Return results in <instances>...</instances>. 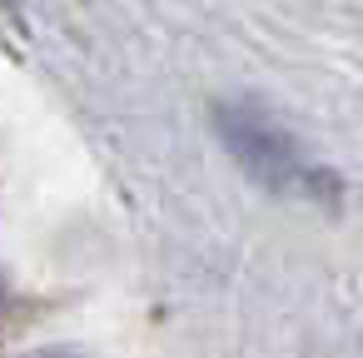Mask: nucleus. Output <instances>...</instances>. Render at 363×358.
Wrapping results in <instances>:
<instances>
[{
    "label": "nucleus",
    "instance_id": "1",
    "mask_svg": "<svg viewBox=\"0 0 363 358\" xmlns=\"http://www.w3.org/2000/svg\"><path fill=\"white\" fill-rule=\"evenodd\" d=\"M214 130L224 140V150L234 155V164L264 184L279 199H298L313 209H338L343 204V179L318 164L269 110L249 105V100H224L214 110Z\"/></svg>",
    "mask_w": 363,
    "mask_h": 358
},
{
    "label": "nucleus",
    "instance_id": "2",
    "mask_svg": "<svg viewBox=\"0 0 363 358\" xmlns=\"http://www.w3.org/2000/svg\"><path fill=\"white\" fill-rule=\"evenodd\" d=\"M6 308H11V284H6V274H0V318H6Z\"/></svg>",
    "mask_w": 363,
    "mask_h": 358
},
{
    "label": "nucleus",
    "instance_id": "3",
    "mask_svg": "<svg viewBox=\"0 0 363 358\" xmlns=\"http://www.w3.org/2000/svg\"><path fill=\"white\" fill-rule=\"evenodd\" d=\"M50 358H75V353H50Z\"/></svg>",
    "mask_w": 363,
    "mask_h": 358
}]
</instances>
